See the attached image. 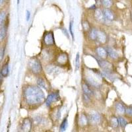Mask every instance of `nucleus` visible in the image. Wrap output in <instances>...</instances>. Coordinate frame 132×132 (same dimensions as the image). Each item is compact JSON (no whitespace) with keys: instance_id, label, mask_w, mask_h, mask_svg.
Listing matches in <instances>:
<instances>
[{"instance_id":"nucleus-1","label":"nucleus","mask_w":132,"mask_h":132,"mask_svg":"<svg viewBox=\"0 0 132 132\" xmlns=\"http://www.w3.org/2000/svg\"><path fill=\"white\" fill-rule=\"evenodd\" d=\"M23 97L25 103L30 107L41 105L45 101V95L40 87L33 85L24 87Z\"/></svg>"},{"instance_id":"nucleus-2","label":"nucleus","mask_w":132,"mask_h":132,"mask_svg":"<svg viewBox=\"0 0 132 132\" xmlns=\"http://www.w3.org/2000/svg\"><path fill=\"white\" fill-rule=\"evenodd\" d=\"M89 75L86 76V79L89 84L94 87H98L101 85V73H96L95 71H89Z\"/></svg>"},{"instance_id":"nucleus-3","label":"nucleus","mask_w":132,"mask_h":132,"mask_svg":"<svg viewBox=\"0 0 132 132\" xmlns=\"http://www.w3.org/2000/svg\"><path fill=\"white\" fill-rule=\"evenodd\" d=\"M29 68L30 71L35 75H38L42 72V65L37 58H32L29 60Z\"/></svg>"},{"instance_id":"nucleus-4","label":"nucleus","mask_w":132,"mask_h":132,"mask_svg":"<svg viewBox=\"0 0 132 132\" xmlns=\"http://www.w3.org/2000/svg\"><path fill=\"white\" fill-rule=\"evenodd\" d=\"M44 44L47 46H52L55 44V40H54V33L52 31L47 32L44 35L43 37Z\"/></svg>"},{"instance_id":"nucleus-5","label":"nucleus","mask_w":132,"mask_h":132,"mask_svg":"<svg viewBox=\"0 0 132 132\" xmlns=\"http://www.w3.org/2000/svg\"><path fill=\"white\" fill-rule=\"evenodd\" d=\"M60 100V96L58 93H52L50 94L46 100V105L48 107L51 106L54 102H58Z\"/></svg>"},{"instance_id":"nucleus-6","label":"nucleus","mask_w":132,"mask_h":132,"mask_svg":"<svg viewBox=\"0 0 132 132\" xmlns=\"http://www.w3.org/2000/svg\"><path fill=\"white\" fill-rule=\"evenodd\" d=\"M56 61L60 65H65L68 62V55L65 52L60 53L56 57Z\"/></svg>"},{"instance_id":"nucleus-7","label":"nucleus","mask_w":132,"mask_h":132,"mask_svg":"<svg viewBox=\"0 0 132 132\" xmlns=\"http://www.w3.org/2000/svg\"><path fill=\"white\" fill-rule=\"evenodd\" d=\"M32 128V122L29 118H25L21 124V129L23 131H30Z\"/></svg>"},{"instance_id":"nucleus-8","label":"nucleus","mask_w":132,"mask_h":132,"mask_svg":"<svg viewBox=\"0 0 132 132\" xmlns=\"http://www.w3.org/2000/svg\"><path fill=\"white\" fill-rule=\"evenodd\" d=\"M88 120L92 124H98L101 122V118L99 114L94 113V114H91L89 115Z\"/></svg>"},{"instance_id":"nucleus-9","label":"nucleus","mask_w":132,"mask_h":132,"mask_svg":"<svg viewBox=\"0 0 132 132\" xmlns=\"http://www.w3.org/2000/svg\"><path fill=\"white\" fill-rule=\"evenodd\" d=\"M107 40V36L105 32L100 30H97V34H96V41H98L99 43L104 44Z\"/></svg>"},{"instance_id":"nucleus-10","label":"nucleus","mask_w":132,"mask_h":132,"mask_svg":"<svg viewBox=\"0 0 132 132\" xmlns=\"http://www.w3.org/2000/svg\"><path fill=\"white\" fill-rule=\"evenodd\" d=\"M97 62L98 63L99 65L101 66V68L104 69V71H110L112 68V65L109 62L104 61V60H97Z\"/></svg>"},{"instance_id":"nucleus-11","label":"nucleus","mask_w":132,"mask_h":132,"mask_svg":"<svg viewBox=\"0 0 132 132\" xmlns=\"http://www.w3.org/2000/svg\"><path fill=\"white\" fill-rule=\"evenodd\" d=\"M96 54H97V56H98L100 58H106L108 56V53H107L106 50L104 49L102 47H98L96 49Z\"/></svg>"},{"instance_id":"nucleus-12","label":"nucleus","mask_w":132,"mask_h":132,"mask_svg":"<svg viewBox=\"0 0 132 132\" xmlns=\"http://www.w3.org/2000/svg\"><path fill=\"white\" fill-rule=\"evenodd\" d=\"M102 13H103L105 19L108 20V21H112V20H114V15L111 10L106 8V9H104L102 11Z\"/></svg>"},{"instance_id":"nucleus-13","label":"nucleus","mask_w":132,"mask_h":132,"mask_svg":"<svg viewBox=\"0 0 132 132\" xmlns=\"http://www.w3.org/2000/svg\"><path fill=\"white\" fill-rule=\"evenodd\" d=\"M7 32V27L6 24H3L0 27V43L3 42L6 37Z\"/></svg>"},{"instance_id":"nucleus-14","label":"nucleus","mask_w":132,"mask_h":132,"mask_svg":"<svg viewBox=\"0 0 132 132\" xmlns=\"http://www.w3.org/2000/svg\"><path fill=\"white\" fill-rule=\"evenodd\" d=\"M0 73L3 77H7L9 75V64L8 63H5L2 67V69L0 71Z\"/></svg>"},{"instance_id":"nucleus-15","label":"nucleus","mask_w":132,"mask_h":132,"mask_svg":"<svg viewBox=\"0 0 132 132\" xmlns=\"http://www.w3.org/2000/svg\"><path fill=\"white\" fill-rule=\"evenodd\" d=\"M95 17L97 21H103L105 19L104 16L102 11L101 9H96L95 12Z\"/></svg>"},{"instance_id":"nucleus-16","label":"nucleus","mask_w":132,"mask_h":132,"mask_svg":"<svg viewBox=\"0 0 132 132\" xmlns=\"http://www.w3.org/2000/svg\"><path fill=\"white\" fill-rule=\"evenodd\" d=\"M82 89L83 93L85 94H86V95H89V96H91V95H93V93L92 91V90L90 89V87L88 86V85L86 84V83H84V84L82 85Z\"/></svg>"},{"instance_id":"nucleus-17","label":"nucleus","mask_w":132,"mask_h":132,"mask_svg":"<svg viewBox=\"0 0 132 132\" xmlns=\"http://www.w3.org/2000/svg\"><path fill=\"white\" fill-rule=\"evenodd\" d=\"M88 122H89V120H88V118L87 117V116L84 114H81V117H80L79 118V123L80 124H81V126H87Z\"/></svg>"},{"instance_id":"nucleus-18","label":"nucleus","mask_w":132,"mask_h":132,"mask_svg":"<svg viewBox=\"0 0 132 132\" xmlns=\"http://www.w3.org/2000/svg\"><path fill=\"white\" fill-rule=\"evenodd\" d=\"M106 51H107V53H108V56H109L110 57H112V59H116L118 58V54L116 53V52L114 51L112 48H108Z\"/></svg>"},{"instance_id":"nucleus-19","label":"nucleus","mask_w":132,"mask_h":132,"mask_svg":"<svg viewBox=\"0 0 132 132\" xmlns=\"http://www.w3.org/2000/svg\"><path fill=\"white\" fill-rule=\"evenodd\" d=\"M116 111L120 114H123L125 113V107L123 106V105L121 103H117L116 104Z\"/></svg>"},{"instance_id":"nucleus-20","label":"nucleus","mask_w":132,"mask_h":132,"mask_svg":"<svg viewBox=\"0 0 132 132\" xmlns=\"http://www.w3.org/2000/svg\"><path fill=\"white\" fill-rule=\"evenodd\" d=\"M36 82H37V85L38 87L47 90V87L46 84L45 80L44 79H42V77H40V78L38 79L37 81H36Z\"/></svg>"},{"instance_id":"nucleus-21","label":"nucleus","mask_w":132,"mask_h":132,"mask_svg":"<svg viewBox=\"0 0 132 132\" xmlns=\"http://www.w3.org/2000/svg\"><path fill=\"white\" fill-rule=\"evenodd\" d=\"M7 13L4 11H0V27L4 24L5 21L6 20Z\"/></svg>"},{"instance_id":"nucleus-22","label":"nucleus","mask_w":132,"mask_h":132,"mask_svg":"<svg viewBox=\"0 0 132 132\" xmlns=\"http://www.w3.org/2000/svg\"><path fill=\"white\" fill-rule=\"evenodd\" d=\"M96 34H97V30L95 29H93L90 30L89 33V37L92 40L96 41Z\"/></svg>"},{"instance_id":"nucleus-23","label":"nucleus","mask_w":132,"mask_h":132,"mask_svg":"<svg viewBox=\"0 0 132 132\" xmlns=\"http://www.w3.org/2000/svg\"><path fill=\"white\" fill-rule=\"evenodd\" d=\"M67 127H68V119L65 118L63 119L62 123L60 125V131H64L66 129V128H67Z\"/></svg>"},{"instance_id":"nucleus-24","label":"nucleus","mask_w":132,"mask_h":132,"mask_svg":"<svg viewBox=\"0 0 132 132\" xmlns=\"http://www.w3.org/2000/svg\"><path fill=\"white\" fill-rule=\"evenodd\" d=\"M118 122H119V124L120 125V126L123 128H124L125 127L127 126V123H128L127 121H126V120L122 117L118 118Z\"/></svg>"},{"instance_id":"nucleus-25","label":"nucleus","mask_w":132,"mask_h":132,"mask_svg":"<svg viewBox=\"0 0 132 132\" xmlns=\"http://www.w3.org/2000/svg\"><path fill=\"white\" fill-rule=\"evenodd\" d=\"M103 6L105 7H109L111 6L112 5V1L111 0H100Z\"/></svg>"},{"instance_id":"nucleus-26","label":"nucleus","mask_w":132,"mask_h":132,"mask_svg":"<svg viewBox=\"0 0 132 132\" xmlns=\"http://www.w3.org/2000/svg\"><path fill=\"white\" fill-rule=\"evenodd\" d=\"M111 124L112 126L114 127V128H117L119 125V122H118V119L116 117H112L111 118Z\"/></svg>"},{"instance_id":"nucleus-27","label":"nucleus","mask_w":132,"mask_h":132,"mask_svg":"<svg viewBox=\"0 0 132 132\" xmlns=\"http://www.w3.org/2000/svg\"><path fill=\"white\" fill-rule=\"evenodd\" d=\"M82 29H83V30H84L85 32H88L90 30V25H89V23H88L87 21H85L84 22L82 23Z\"/></svg>"},{"instance_id":"nucleus-28","label":"nucleus","mask_w":132,"mask_h":132,"mask_svg":"<svg viewBox=\"0 0 132 132\" xmlns=\"http://www.w3.org/2000/svg\"><path fill=\"white\" fill-rule=\"evenodd\" d=\"M79 54L77 53V54L76 56V60H75V67H76V70L77 69H79V66H80V61H79Z\"/></svg>"},{"instance_id":"nucleus-29","label":"nucleus","mask_w":132,"mask_h":132,"mask_svg":"<svg viewBox=\"0 0 132 132\" xmlns=\"http://www.w3.org/2000/svg\"><path fill=\"white\" fill-rule=\"evenodd\" d=\"M5 54V48L4 47H2V48H0V63L3 60V57H4Z\"/></svg>"},{"instance_id":"nucleus-30","label":"nucleus","mask_w":132,"mask_h":132,"mask_svg":"<svg viewBox=\"0 0 132 132\" xmlns=\"http://www.w3.org/2000/svg\"><path fill=\"white\" fill-rule=\"evenodd\" d=\"M125 112L126 113V114L129 116H132V108L131 107H129V108H126L125 110Z\"/></svg>"},{"instance_id":"nucleus-31","label":"nucleus","mask_w":132,"mask_h":132,"mask_svg":"<svg viewBox=\"0 0 132 132\" xmlns=\"http://www.w3.org/2000/svg\"><path fill=\"white\" fill-rule=\"evenodd\" d=\"M69 31H70L71 35L72 36L73 38V23H71L69 24Z\"/></svg>"},{"instance_id":"nucleus-32","label":"nucleus","mask_w":132,"mask_h":132,"mask_svg":"<svg viewBox=\"0 0 132 132\" xmlns=\"http://www.w3.org/2000/svg\"><path fill=\"white\" fill-rule=\"evenodd\" d=\"M30 17V13L29 11H27V20L29 21V19Z\"/></svg>"},{"instance_id":"nucleus-33","label":"nucleus","mask_w":132,"mask_h":132,"mask_svg":"<svg viewBox=\"0 0 132 132\" xmlns=\"http://www.w3.org/2000/svg\"><path fill=\"white\" fill-rule=\"evenodd\" d=\"M5 2H6V0H0V7L3 6V5L5 3Z\"/></svg>"},{"instance_id":"nucleus-34","label":"nucleus","mask_w":132,"mask_h":132,"mask_svg":"<svg viewBox=\"0 0 132 132\" xmlns=\"http://www.w3.org/2000/svg\"><path fill=\"white\" fill-rule=\"evenodd\" d=\"M2 75H1V73H0V85H1V84H2Z\"/></svg>"},{"instance_id":"nucleus-35","label":"nucleus","mask_w":132,"mask_h":132,"mask_svg":"<svg viewBox=\"0 0 132 132\" xmlns=\"http://www.w3.org/2000/svg\"><path fill=\"white\" fill-rule=\"evenodd\" d=\"M17 3H18V4L19 3V0H17Z\"/></svg>"}]
</instances>
